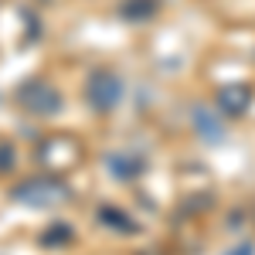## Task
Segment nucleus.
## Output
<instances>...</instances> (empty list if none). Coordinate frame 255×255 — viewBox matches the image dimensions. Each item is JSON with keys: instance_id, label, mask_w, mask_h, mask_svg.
I'll return each instance as SVG.
<instances>
[{"instance_id": "obj_1", "label": "nucleus", "mask_w": 255, "mask_h": 255, "mask_svg": "<svg viewBox=\"0 0 255 255\" xmlns=\"http://www.w3.org/2000/svg\"><path fill=\"white\" fill-rule=\"evenodd\" d=\"M17 102L27 109V113H34V116H55L61 109V96L55 85H48L44 79H31L24 82L17 89Z\"/></svg>"}, {"instance_id": "obj_2", "label": "nucleus", "mask_w": 255, "mask_h": 255, "mask_svg": "<svg viewBox=\"0 0 255 255\" xmlns=\"http://www.w3.org/2000/svg\"><path fill=\"white\" fill-rule=\"evenodd\" d=\"M14 201L27 204V208H51L58 201H68V187L61 180H44V177H38V180L20 184L17 191H14Z\"/></svg>"}, {"instance_id": "obj_3", "label": "nucleus", "mask_w": 255, "mask_h": 255, "mask_svg": "<svg viewBox=\"0 0 255 255\" xmlns=\"http://www.w3.org/2000/svg\"><path fill=\"white\" fill-rule=\"evenodd\" d=\"M85 96L89 102L102 109V113H109V109H116L119 99H123V82L113 75V72H106V68H99L89 75V85H85Z\"/></svg>"}]
</instances>
